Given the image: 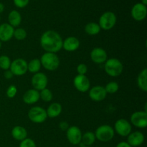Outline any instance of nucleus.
Wrapping results in <instances>:
<instances>
[{"label":"nucleus","instance_id":"obj_1","mask_svg":"<svg viewBox=\"0 0 147 147\" xmlns=\"http://www.w3.org/2000/svg\"><path fill=\"white\" fill-rule=\"evenodd\" d=\"M63 39L59 33L47 30L40 37V45L46 53H56L63 48Z\"/></svg>","mask_w":147,"mask_h":147},{"label":"nucleus","instance_id":"obj_2","mask_svg":"<svg viewBox=\"0 0 147 147\" xmlns=\"http://www.w3.org/2000/svg\"><path fill=\"white\" fill-rule=\"evenodd\" d=\"M104 70L111 77H118L123 72V63L119 59H108L104 63Z\"/></svg>","mask_w":147,"mask_h":147},{"label":"nucleus","instance_id":"obj_3","mask_svg":"<svg viewBox=\"0 0 147 147\" xmlns=\"http://www.w3.org/2000/svg\"><path fill=\"white\" fill-rule=\"evenodd\" d=\"M41 65L45 69L50 71H54L57 70L60 66V59L56 53H45L42 55L40 59Z\"/></svg>","mask_w":147,"mask_h":147},{"label":"nucleus","instance_id":"obj_4","mask_svg":"<svg viewBox=\"0 0 147 147\" xmlns=\"http://www.w3.org/2000/svg\"><path fill=\"white\" fill-rule=\"evenodd\" d=\"M115 131L113 127L109 125H101L97 128L95 132L96 138L102 142H108L114 137Z\"/></svg>","mask_w":147,"mask_h":147},{"label":"nucleus","instance_id":"obj_5","mask_svg":"<svg viewBox=\"0 0 147 147\" xmlns=\"http://www.w3.org/2000/svg\"><path fill=\"white\" fill-rule=\"evenodd\" d=\"M117 18L116 14L112 11H106L99 18L98 24L103 30H110L116 24Z\"/></svg>","mask_w":147,"mask_h":147},{"label":"nucleus","instance_id":"obj_6","mask_svg":"<svg viewBox=\"0 0 147 147\" xmlns=\"http://www.w3.org/2000/svg\"><path fill=\"white\" fill-rule=\"evenodd\" d=\"M28 118L33 123H43L47 118V112L46 110L40 106H34L29 111Z\"/></svg>","mask_w":147,"mask_h":147},{"label":"nucleus","instance_id":"obj_7","mask_svg":"<svg viewBox=\"0 0 147 147\" xmlns=\"http://www.w3.org/2000/svg\"><path fill=\"white\" fill-rule=\"evenodd\" d=\"M114 131L123 137L128 136L131 132L132 126L130 122L124 119L117 120L114 125Z\"/></svg>","mask_w":147,"mask_h":147},{"label":"nucleus","instance_id":"obj_8","mask_svg":"<svg viewBox=\"0 0 147 147\" xmlns=\"http://www.w3.org/2000/svg\"><path fill=\"white\" fill-rule=\"evenodd\" d=\"M9 70L14 76H22L26 74L27 70V63L24 59L18 58L11 62Z\"/></svg>","mask_w":147,"mask_h":147},{"label":"nucleus","instance_id":"obj_9","mask_svg":"<svg viewBox=\"0 0 147 147\" xmlns=\"http://www.w3.org/2000/svg\"><path fill=\"white\" fill-rule=\"evenodd\" d=\"M31 83L32 86H33V88L40 91L47 88V84H48V78L45 73L38 72L33 75Z\"/></svg>","mask_w":147,"mask_h":147},{"label":"nucleus","instance_id":"obj_10","mask_svg":"<svg viewBox=\"0 0 147 147\" xmlns=\"http://www.w3.org/2000/svg\"><path fill=\"white\" fill-rule=\"evenodd\" d=\"M131 124L139 129H144L147 126V112L145 111H136L131 116Z\"/></svg>","mask_w":147,"mask_h":147},{"label":"nucleus","instance_id":"obj_11","mask_svg":"<svg viewBox=\"0 0 147 147\" xmlns=\"http://www.w3.org/2000/svg\"><path fill=\"white\" fill-rule=\"evenodd\" d=\"M75 88L81 93H86L90 89V83L86 75H77L73 80Z\"/></svg>","mask_w":147,"mask_h":147},{"label":"nucleus","instance_id":"obj_12","mask_svg":"<svg viewBox=\"0 0 147 147\" xmlns=\"http://www.w3.org/2000/svg\"><path fill=\"white\" fill-rule=\"evenodd\" d=\"M82 132L80 129L76 126H72L66 131V136L71 144L78 145L81 143Z\"/></svg>","mask_w":147,"mask_h":147},{"label":"nucleus","instance_id":"obj_13","mask_svg":"<svg viewBox=\"0 0 147 147\" xmlns=\"http://www.w3.org/2000/svg\"><path fill=\"white\" fill-rule=\"evenodd\" d=\"M90 58L93 63L96 64H102L108 60V54L104 49L101 47H96L90 52Z\"/></svg>","mask_w":147,"mask_h":147},{"label":"nucleus","instance_id":"obj_14","mask_svg":"<svg viewBox=\"0 0 147 147\" xmlns=\"http://www.w3.org/2000/svg\"><path fill=\"white\" fill-rule=\"evenodd\" d=\"M147 14L146 6L142 3L134 4L131 9V16L136 21H142L144 20Z\"/></svg>","mask_w":147,"mask_h":147},{"label":"nucleus","instance_id":"obj_15","mask_svg":"<svg viewBox=\"0 0 147 147\" xmlns=\"http://www.w3.org/2000/svg\"><path fill=\"white\" fill-rule=\"evenodd\" d=\"M107 93L106 92L104 87L100 86H96L90 89L89 97L93 101L99 102L104 100L106 97Z\"/></svg>","mask_w":147,"mask_h":147},{"label":"nucleus","instance_id":"obj_16","mask_svg":"<svg viewBox=\"0 0 147 147\" xmlns=\"http://www.w3.org/2000/svg\"><path fill=\"white\" fill-rule=\"evenodd\" d=\"M14 28L9 23L0 24V41L8 42L13 37Z\"/></svg>","mask_w":147,"mask_h":147},{"label":"nucleus","instance_id":"obj_17","mask_svg":"<svg viewBox=\"0 0 147 147\" xmlns=\"http://www.w3.org/2000/svg\"><path fill=\"white\" fill-rule=\"evenodd\" d=\"M144 135L140 131L131 132L127 136V143L131 146H139L144 142Z\"/></svg>","mask_w":147,"mask_h":147},{"label":"nucleus","instance_id":"obj_18","mask_svg":"<svg viewBox=\"0 0 147 147\" xmlns=\"http://www.w3.org/2000/svg\"><path fill=\"white\" fill-rule=\"evenodd\" d=\"M22 99L26 104H34L40 100V92L34 88L30 89L24 93Z\"/></svg>","mask_w":147,"mask_h":147},{"label":"nucleus","instance_id":"obj_19","mask_svg":"<svg viewBox=\"0 0 147 147\" xmlns=\"http://www.w3.org/2000/svg\"><path fill=\"white\" fill-rule=\"evenodd\" d=\"M80 47V41L76 37H68L63 42V48L67 52H74Z\"/></svg>","mask_w":147,"mask_h":147},{"label":"nucleus","instance_id":"obj_20","mask_svg":"<svg viewBox=\"0 0 147 147\" xmlns=\"http://www.w3.org/2000/svg\"><path fill=\"white\" fill-rule=\"evenodd\" d=\"M11 136L15 140L22 142L27 138V131L23 126H16L11 130Z\"/></svg>","mask_w":147,"mask_h":147},{"label":"nucleus","instance_id":"obj_21","mask_svg":"<svg viewBox=\"0 0 147 147\" xmlns=\"http://www.w3.org/2000/svg\"><path fill=\"white\" fill-rule=\"evenodd\" d=\"M62 110H63V108L59 103H51L46 110L47 117L52 118V119L57 117L62 113Z\"/></svg>","mask_w":147,"mask_h":147},{"label":"nucleus","instance_id":"obj_22","mask_svg":"<svg viewBox=\"0 0 147 147\" xmlns=\"http://www.w3.org/2000/svg\"><path fill=\"white\" fill-rule=\"evenodd\" d=\"M9 24L13 27H18L22 22L21 14L17 10H12L9 12L8 15Z\"/></svg>","mask_w":147,"mask_h":147},{"label":"nucleus","instance_id":"obj_23","mask_svg":"<svg viewBox=\"0 0 147 147\" xmlns=\"http://www.w3.org/2000/svg\"><path fill=\"white\" fill-rule=\"evenodd\" d=\"M137 84L139 88L144 92L147 91V69L141 71L137 78Z\"/></svg>","mask_w":147,"mask_h":147},{"label":"nucleus","instance_id":"obj_24","mask_svg":"<svg viewBox=\"0 0 147 147\" xmlns=\"http://www.w3.org/2000/svg\"><path fill=\"white\" fill-rule=\"evenodd\" d=\"M96 139L95 133L92 131H87L84 134L82 135L81 142L83 144V146H90L95 143Z\"/></svg>","mask_w":147,"mask_h":147},{"label":"nucleus","instance_id":"obj_25","mask_svg":"<svg viewBox=\"0 0 147 147\" xmlns=\"http://www.w3.org/2000/svg\"><path fill=\"white\" fill-rule=\"evenodd\" d=\"M100 27L98 23L89 22L85 27V32L88 35H96L100 32Z\"/></svg>","mask_w":147,"mask_h":147},{"label":"nucleus","instance_id":"obj_26","mask_svg":"<svg viewBox=\"0 0 147 147\" xmlns=\"http://www.w3.org/2000/svg\"><path fill=\"white\" fill-rule=\"evenodd\" d=\"M41 66L40 59H32L29 63H27V70L29 72L34 74L40 71Z\"/></svg>","mask_w":147,"mask_h":147},{"label":"nucleus","instance_id":"obj_27","mask_svg":"<svg viewBox=\"0 0 147 147\" xmlns=\"http://www.w3.org/2000/svg\"><path fill=\"white\" fill-rule=\"evenodd\" d=\"M40 98H41L45 102H50L53 99V95L51 90L48 88H45L40 90Z\"/></svg>","mask_w":147,"mask_h":147},{"label":"nucleus","instance_id":"obj_28","mask_svg":"<svg viewBox=\"0 0 147 147\" xmlns=\"http://www.w3.org/2000/svg\"><path fill=\"white\" fill-rule=\"evenodd\" d=\"M106 92L107 93H110V94H113V93H116L119 89V83H116L115 81L109 82V83L106 84V86L104 87Z\"/></svg>","mask_w":147,"mask_h":147},{"label":"nucleus","instance_id":"obj_29","mask_svg":"<svg viewBox=\"0 0 147 147\" xmlns=\"http://www.w3.org/2000/svg\"><path fill=\"white\" fill-rule=\"evenodd\" d=\"M11 61L7 55L0 56V68L4 70H9L11 65Z\"/></svg>","mask_w":147,"mask_h":147},{"label":"nucleus","instance_id":"obj_30","mask_svg":"<svg viewBox=\"0 0 147 147\" xmlns=\"http://www.w3.org/2000/svg\"><path fill=\"white\" fill-rule=\"evenodd\" d=\"M27 33L24 29L23 28H17L16 30H14V34H13V37L16 39L17 40H23L27 37Z\"/></svg>","mask_w":147,"mask_h":147},{"label":"nucleus","instance_id":"obj_31","mask_svg":"<svg viewBox=\"0 0 147 147\" xmlns=\"http://www.w3.org/2000/svg\"><path fill=\"white\" fill-rule=\"evenodd\" d=\"M19 147H37V146L34 140L30 138H26L25 139L22 141Z\"/></svg>","mask_w":147,"mask_h":147},{"label":"nucleus","instance_id":"obj_32","mask_svg":"<svg viewBox=\"0 0 147 147\" xmlns=\"http://www.w3.org/2000/svg\"><path fill=\"white\" fill-rule=\"evenodd\" d=\"M17 93V88L14 85H11L8 87L7 90V97L9 98H13L15 97Z\"/></svg>","mask_w":147,"mask_h":147},{"label":"nucleus","instance_id":"obj_33","mask_svg":"<svg viewBox=\"0 0 147 147\" xmlns=\"http://www.w3.org/2000/svg\"><path fill=\"white\" fill-rule=\"evenodd\" d=\"M77 72L78 75H86L88 72V67L84 63H80L77 66Z\"/></svg>","mask_w":147,"mask_h":147},{"label":"nucleus","instance_id":"obj_34","mask_svg":"<svg viewBox=\"0 0 147 147\" xmlns=\"http://www.w3.org/2000/svg\"><path fill=\"white\" fill-rule=\"evenodd\" d=\"M14 5L18 8H24L27 7L30 0H13Z\"/></svg>","mask_w":147,"mask_h":147},{"label":"nucleus","instance_id":"obj_35","mask_svg":"<svg viewBox=\"0 0 147 147\" xmlns=\"http://www.w3.org/2000/svg\"><path fill=\"white\" fill-rule=\"evenodd\" d=\"M69 127H70L69 124L66 121H62L59 123V128L62 131H66L68 129Z\"/></svg>","mask_w":147,"mask_h":147},{"label":"nucleus","instance_id":"obj_36","mask_svg":"<svg viewBox=\"0 0 147 147\" xmlns=\"http://www.w3.org/2000/svg\"><path fill=\"white\" fill-rule=\"evenodd\" d=\"M4 76L6 79H7V80H9V79L12 78L13 76H14V75H13V73H11V70L9 69V70H4Z\"/></svg>","mask_w":147,"mask_h":147},{"label":"nucleus","instance_id":"obj_37","mask_svg":"<svg viewBox=\"0 0 147 147\" xmlns=\"http://www.w3.org/2000/svg\"><path fill=\"white\" fill-rule=\"evenodd\" d=\"M116 147H132V146H131L130 145L127 143V142H121L116 145Z\"/></svg>","mask_w":147,"mask_h":147},{"label":"nucleus","instance_id":"obj_38","mask_svg":"<svg viewBox=\"0 0 147 147\" xmlns=\"http://www.w3.org/2000/svg\"><path fill=\"white\" fill-rule=\"evenodd\" d=\"M4 5L2 4V3L0 2V14L4 11Z\"/></svg>","mask_w":147,"mask_h":147},{"label":"nucleus","instance_id":"obj_39","mask_svg":"<svg viewBox=\"0 0 147 147\" xmlns=\"http://www.w3.org/2000/svg\"><path fill=\"white\" fill-rule=\"evenodd\" d=\"M141 3L146 6V4H147V0H142V2H141Z\"/></svg>","mask_w":147,"mask_h":147},{"label":"nucleus","instance_id":"obj_40","mask_svg":"<svg viewBox=\"0 0 147 147\" xmlns=\"http://www.w3.org/2000/svg\"><path fill=\"white\" fill-rule=\"evenodd\" d=\"M1 42L0 41V49H1Z\"/></svg>","mask_w":147,"mask_h":147},{"label":"nucleus","instance_id":"obj_41","mask_svg":"<svg viewBox=\"0 0 147 147\" xmlns=\"http://www.w3.org/2000/svg\"><path fill=\"white\" fill-rule=\"evenodd\" d=\"M81 147H90V146H82Z\"/></svg>","mask_w":147,"mask_h":147},{"label":"nucleus","instance_id":"obj_42","mask_svg":"<svg viewBox=\"0 0 147 147\" xmlns=\"http://www.w3.org/2000/svg\"><path fill=\"white\" fill-rule=\"evenodd\" d=\"M0 20H1V17H0Z\"/></svg>","mask_w":147,"mask_h":147}]
</instances>
